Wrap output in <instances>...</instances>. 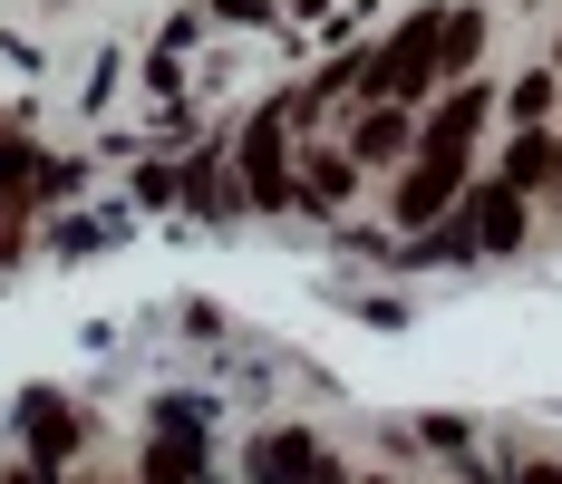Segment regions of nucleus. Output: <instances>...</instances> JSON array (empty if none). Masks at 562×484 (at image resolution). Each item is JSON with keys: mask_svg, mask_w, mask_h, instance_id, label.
I'll return each mask as SVG.
<instances>
[{"mask_svg": "<svg viewBox=\"0 0 562 484\" xmlns=\"http://www.w3.org/2000/svg\"><path fill=\"white\" fill-rule=\"evenodd\" d=\"M475 126H485V88H456L447 108L417 126V156L397 175V223L407 233H427V223H447L465 204V146H475Z\"/></svg>", "mask_w": 562, "mask_h": 484, "instance_id": "obj_1", "label": "nucleus"}, {"mask_svg": "<svg viewBox=\"0 0 562 484\" xmlns=\"http://www.w3.org/2000/svg\"><path fill=\"white\" fill-rule=\"evenodd\" d=\"M437 49H447V10H417L407 20V40H389L379 58H359V98H379V108H407V98H427L447 68H437Z\"/></svg>", "mask_w": 562, "mask_h": 484, "instance_id": "obj_2", "label": "nucleus"}, {"mask_svg": "<svg viewBox=\"0 0 562 484\" xmlns=\"http://www.w3.org/2000/svg\"><path fill=\"white\" fill-rule=\"evenodd\" d=\"M447 233H456V252H514L524 243V194L514 184H475L447 214Z\"/></svg>", "mask_w": 562, "mask_h": 484, "instance_id": "obj_3", "label": "nucleus"}, {"mask_svg": "<svg viewBox=\"0 0 562 484\" xmlns=\"http://www.w3.org/2000/svg\"><path fill=\"white\" fill-rule=\"evenodd\" d=\"M321 475H330V455L311 427H272L252 446V484H321Z\"/></svg>", "mask_w": 562, "mask_h": 484, "instance_id": "obj_4", "label": "nucleus"}, {"mask_svg": "<svg viewBox=\"0 0 562 484\" xmlns=\"http://www.w3.org/2000/svg\"><path fill=\"white\" fill-rule=\"evenodd\" d=\"M243 175H252V204H281L291 184H281V108L252 116V136H243Z\"/></svg>", "mask_w": 562, "mask_h": 484, "instance_id": "obj_5", "label": "nucleus"}, {"mask_svg": "<svg viewBox=\"0 0 562 484\" xmlns=\"http://www.w3.org/2000/svg\"><path fill=\"white\" fill-rule=\"evenodd\" d=\"M359 165H397L417 156V126H407V108H369V126H359V146H349Z\"/></svg>", "mask_w": 562, "mask_h": 484, "instance_id": "obj_6", "label": "nucleus"}, {"mask_svg": "<svg viewBox=\"0 0 562 484\" xmlns=\"http://www.w3.org/2000/svg\"><path fill=\"white\" fill-rule=\"evenodd\" d=\"M543 175H562V146L543 136V126H524V136H514V156H505V184H514V194H533Z\"/></svg>", "mask_w": 562, "mask_h": 484, "instance_id": "obj_7", "label": "nucleus"}, {"mask_svg": "<svg viewBox=\"0 0 562 484\" xmlns=\"http://www.w3.org/2000/svg\"><path fill=\"white\" fill-rule=\"evenodd\" d=\"M146 484H194V427L175 417V436L156 427V455H146Z\"/></svg>", "mask_w": 562, "mask_h": 484, "instance_id": "obj_8", "label": "nucleus"}, {"mask_svg": "<svg viewBox=\"0 0 562 484\" xmlns=\"http://www.w3.org/2000/svg\"><path fill=\"white\" fill-rule=\"evenodd\" d=\"M475 49H485V10H447V49H437V68L456 78V68H465Z\"/></svg>", "mask_w": 562, "mask_h": 484, "instance_id": "obj_9", "label": "nucleus"}, {"mask_svg": "<svg viewBox=\"0 0 562 484\" xmlns=\"http://www.w3.org/2000/svg\"><path fill=\"white\" fill-rule=\"evenodd\" d=\"M301 194H311V204H339V194H349V156H311Z\"/></svg>", "mask_w": 562, "mask_h": 484, "instance_id": "obj_10", "label": "nucleus"}, {"mask_svg": "<svg viewBox=\"0 0 562 484\" xmlns=\"http://www.w3.org/2000/svg\"><path fill=\"white\" fill-rule=\"evenodd\" d=\"M30 436H40V455H68V417H58L49 397H40V407H30Z\"/></svg>", "mask_w": 562, "mask_h": 484, "instance_id": "obj_11", "label": "nucleus"}, {"mask_svg": "<svg viewBox=\"0 0 562 484\" xmlns=\"http://www.w3.org/2000/svg\"><path fill=\"white\" fill-rule=\"evenodd\" d=\"M0 184H30V146H10V136H0Z\"/></svg>", "mask_w": 562, "mask_h": 484, "instance_id": "obj_12", "label": "nucleus"}, {"mask_svg": "<svg viewBox=\"0 0 562 484\" xmlns=\"http://www.w3.org/2000/svg\"><path fill=\"white\" fill-rule=\"evenodd\" d=\"M514 484H562V465H553V455H533V465H524Z\"/></svg>", "mask_w": 562, "mask_h": 484, "instance_id": "obj_13", "label": "nucleus"}, {"mask_svg": "<svg viewBox=\"0 0 562 484\" xmlns=\"http://www.w3.org/2000/svg\"><path fill=\"white\" fill-rule=\"evenodd\" d=\"M10 484H40V475H30V465H10Z\"/></svg>", "mask_w": 562, "mask_h": 484, "instance_id": "obj_14", "label": "nucleus"}]
</instances>
